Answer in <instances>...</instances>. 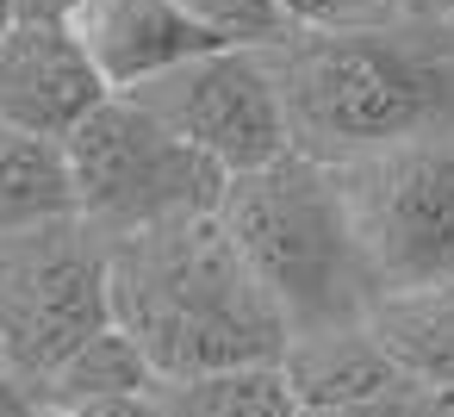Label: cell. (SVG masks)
<instances>
[{"instance_id": "cell-18", "label": "cell", "mask_w": 454, "mask_h": 417, "mask_svg": "<svg viewBox=\"0 0 454 417\" xmlns=\"http://www.w3.org/2000/svg\"><path fill=\"white\" fill-rule=\"evenodd\" d=\"M63 417H150V392H119V398H88V405H69Z\"/></svg>"}, {"instance_id": "cell-22", "label": "cell", "mask_w": 454, "mask_h": 417, "mask_svg": "<svg viewBox=\"0 0 454 417\" xmlns=\"http://www.w3.org/2000/svg\"><path fill=\"white\" fill-rule=\"evenodd\" d=\"M13 26H20V7H13V0H0V38H7Z\"/></svg>"}, {"instance_id": "cell-23", "label": "cell", "mask_w": 454, "mask_h": 417, "mask_svg": "<svg viewBox=\"0 0 454 417\" xmlns=\"http://www.w3.org/2000/svg\"><path fill=\"white\" fill-rule=\"evenodd\" d=\"M0 374H13V367H7V342H0Z\"/></svg>"}, {"instance_id": "cell-16", "label": "cell", "mask_w": 454, "mask_h": 417, "mask_svg": "<svg viewBox=\"0 0 454 417\" xmlns=\"http://www.w3.org/2000/svg\"><path fill=\"white\" fill-rule=\"evenodd\" d=\"M293 32H373L398 13V0H280Z\"/></svg>"}, {"instance_id": "cell-7", "label": "cell", "mask_w": 454, "mask_h": 417, "mask_svg": "<svg viewBox=\"0 0 454 417\" xmlns=\"http://www.w3.org/2000/svg\"><path fill=\"white\" fill-rule=\"evenodd\" d=\"M131 100L150 106L200 156H212L224 175L268 169L274 156L293 150V125H286L280 82L268 69V51H243V44L206 51V57L144 82Z\"/></svg>"}, {"instance_id": "cell-24", "label": "cell", "mask_w": 454, "mask_h": 417, "mask_svg": "<svg viewBox=\"0 0 454 417\" xmlns=\"http://www.w3.org/2000/svg\"><path fill=\"white\" fill-rule=\"evenodd\" d=\"M38 417H63V411H57V405H44V411H38Z\"/></svg>"}, {"instance_id": "cell-2", "label": "cell", "mask_w": 454, "mask_h": 417, "mask_svg": "<svg viewBox=\"0 0 454 417\" xmlns=\"http://www.w3.org/2000/svg\"><path fill=\"white\" fill-rule=\"evenodd\" d=\"M218 224L231 231L255 280L274 293L293 336L361 324L367 305L380 299L355 237L348 193H342V169L305 150H286L268 169L231 175Z\"/></svg>"}, {"instance_id": "cell-15", "label": "cell", "mask_w": 454, "mask_h": 417, "mask_svg": "<svg viewBox=\"0 0 454 417\" xmlns=\"http://www.w3.org/2000/svg\"><path fill=\"white\" fill-rule=\"evenodd\" d=\"M181 7H187L218 44H243V51H268V44H280V38L293 32L280 0H181Z\"/></svg>"}, {"instance_id": "cell-6", "label": "cell", "mask_w": 454, "mask_h": 417, "mask_svg": "<svg viewBox=\"0 0 454 417\" xmlns=\"http://www.w3.org/2000/svg\"><path fill=\"white\" fill-rule=\"evenodd\" d=\"M342 193L380 299L454 280V150L398 144L342 162Z\"/></svg>"}, {"instance_id": "cell-17", "label": "cell", "mask_w": 454, "mask_h": 417, "mask_svg": "<svg viewBox=\"0 0 454 417\" xmlns=\"http://www.w3.org/2000/svg\"><path fill=\"white\" fill-rule=\"evenodd\" d=\"M299 417H429L423 411V392L404 386L392 398H367V405H336V411H299Z\"/></svg>"}, {"instance_id": "cell-14", "label": "cell", "mask_w": 454, "mask_h": 417, "mask_svg": "<svg viewBox=\"0 0 454 417\" xmlns=\"http://www.w3.org/2000/svg\"><path fill=\"white\" fill-rule=\"evenodd\" d=\"M156 386V367H150V355L119 330V324H106L100 336H88L44 386H38V398L44 405H57V411H69V405H88V398H119V392H150Z\"/></svg>"}, {"instance_id": "cell-1", "label": "cell", "mask_w": 454, "mask_h": 417, "mask_svg": "<svg viewBox=\"0 0 454 417\" xmlns=\"http://www.w3.org/2000/svg\"><path fill=\"white\" fill-rule=\"evenodd\" d=\"M113 324L150 355L156 380L280 367L293 324L255 280L218 212L113 237Z\"/></svg>"}, {"instance_id": "cell-19", "label": "cell", "mask_w": 454, "mask_h": 417, "mask_svg": "<svg viewBox=\"0 0 454 417\" xmlns=\"http://www.w3.org/2000/svg\"><path fill=\"white\" fill-rule=\"evenodd\" d=\"M38 411H44V398H38V386H32V380L0 374V417H38Z\"/></svg>"}, {"instance_id": "cell-11", "label": "cell", "mask_w": 454, "mask_h": 417, "mask_svg": "<svg viewBox=\"0 0 454 417\" xmlns=\"http://www.w3.org/2000/svg\"><path fill=\"white\" fill-rule=\"evenodd\" d=\"M367 330L386 342V355L404 367L411 386H448L454 392V280L373 299Z\"/></svg>"}, {"instance_id": "cell-4", "label": "cell", "mask_w": 454, "mask_h": 417, "mask_svg": "<svg viewBox=\"0 0 454 417\" xmlns=\"http://www.w3.org/2000/svg\"><path fill=\"white\" fill-rule=\"evenodd\" d=\"M63 156L75 181V218H88L106 243L168 218H206L224 206L231 187V175L212 156L175 138L131 94H106L63 138Z\"/></svg>"}, {"instance_id": "cell-9", "label": "cell", "mask_w": 454, "mask_h": 417, "mask_svg": "<svg viewBox=\"0 0 454 417\" xmlns=\"http://www.w3.org/2000/svg\"><path fill=\"white\" fill-rule=\"evenodd\" d=\"M69 32L82 38L88 63L100 69V82L113 94H137L144 82L206 57V51H231L181 0H82Z\"/></svg>"}, {"instance_id": "cell-5", "label": "cell", "mask_w": 454, "mask_h": 417, "mask_svg": "<svg viewBox=\"0 0 454 417\" xmlns=\"http://www.w3.org/2000/svg\"><path fill=\"white\" fill-rule=\"evenodd\" d=\"M106 324L113 243L88 218H51L0 237V342L20 380L44 386Z\"/></svg>"}, {"instance_id": "cell-3", "label": "cell", "mask_w": 454, "mask_h": 417, "mask_svg": "<svg viewBox=\"0 0 454 417\" xmlns=\"http://www.w3.org/2000/svg\"><path fill=\"white\" fill-rule=\"evenodd\" d=\"M268 69L286 100L293 150L330 169L417 144L442 106V82L373 32H286L268 44Z\"/></svg>"}, {"instance_id": "cell-21", "label": "cell", "mask_w": 454, "mask_h": 417, "mask_svg": "<svg viewBox=\"0 0 454 417\" xmlns=\"http://www.w3.org/2000/svg\"><path fill=\"white\" fill-rule=\"evenodd\" d=\"M417 392H423V411L429 417H454V392L448 386H417Z\"/></svg>"}, {"instance_id": "cell-8", "label": "cell", "mask_w": 454, "mask_h": 417, "mask_svg": "<svg viewBox=\"0 0 454 417\" xmlns=\"http://www.w3.org/2000/svg\"><path fill=\"white\" fill-rule=\"evenodd\" d=\"M106 94L113 88L100 82V69L88 63L69 26L20 20L0 38V125L63 144Z\"/></svg>"}, {"instance_id": "cell-12", "label": "cell", "mask_w": 454, "mask_h": 417, "mask_svg": "<svg viewBox=\"0 0 454 417\" xmlns=\"http://www.w3.org/2000/svg\"><path fill=\"white\" fill-rule=\"evenodd\" d=\"M51 218H75V181L63 144L0 125V237Z\"/></svg>"}, {"instance_id": "cell-10", "label": "cell", "mask_w": 454, "mask_h": 417, "mask_svg": "<svg viewBox=\"0 0 454 417\" xmlns=\"http://www.w3.org/2000/svg\"><path fill=\"white\" fill-rule=\"evenodd\" d=\"M280 374L299 398V411H336V405H367V398H392L404 392V367L386 355V342L361 324H336V330H299L280 355Z\"/></svg>"}, {"instance_id": "cell-20", "label": "cell", "mask_w": 454, "mask_h": 417, "mask_svg": "<svg viewBox=\"0 0 454 417\" xmlns=\"http://www.w3.org/2000/svg\"><path fill=\"white\" fill-rule=\"evenodd\" d=\"M20 7V20H44V26H69L75 20V7L82 0H13Z\"/></svg>"}, {"instance_id": "cell-13", "label": "cell", "mask_w": 454, "mask_h": 417, "mask_svg": "<svg viewBox=\"0 0 454 417\" xmlns=\"http://www.w3.org/2000/svg\"><path fill=\"white\" fill-rule=\"evenodd\" d=\"M150 417H299L280 367H224L150 386Z\"/></svg>"}]
</instances>
